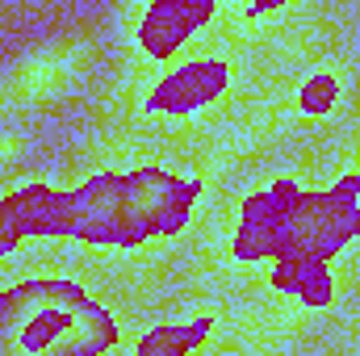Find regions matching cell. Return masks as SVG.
Returning a JSON list of instances; mask_svg holds the SVG:
<instances>
[{"label":"cell","instance_id":"7","mask_svg":"<svg viewBox=\"0 0 360 356\" xmlns=\"http://www.w3.org/2000/svg\"><path fill=\"white\" fill-rule=\"evenodd\" d=\"M214 331V319H188V323H164V327H151L139 344L134 356H188L197 352Z\"/></svg>","mask_w":360,"mask_h":356},{"label":"cell","instance_id":"5","mask_svg":"<svg viewBox=\"0 0 360 356\" xmlns=\"http://www.w3.org/2000/svg\"><path fill=\"white\" fill-rule=\"evenodd\" d=\"M214 0H160L139 21V46L151 59H172L205 21H214Z\"/></svg>","mask_w":360,"mask_h":356},{"label":"cell","instance_id":"10","mask_svg":"<svg viewBox=\"0 0 360 356\" xmlns=\"http://www.w3.org/2000/svg\"><path fill=\"white\" fill-rule=\"evenodd\" d=\"M281 8H285L281 0H264V4H248L243 13H248V17H269V13H281Z\"/></svg>","mask_w":360,"mask_h":356},{"label":"cell","instance_id":"2","mask_svg":"<svg viewBox=\"0 0 360 356\" xmlns=\"http://www.w3.org/2000/svg\"><path fill=\"white\" fill-rule=\"evenodd\" d=\"M360 235V172L335 180L327 193H302L293 180H276L252 193L231 239L235 260H306L327 265Z\"/></svg>","mask_w":360,"mask_h":356},{"label":"cell","instance_id":"1","mask_svg":"<svg viewBox=\"0 0 360 356\" xmlns=\"http://www.w3.org/2000/svg\"><path fill=\"white\" fill-rule=\"evenodd\" d=\"M201 197V180L164 168L101 172L80 189L25 184L8 193V210L21 235H68L101 248H139L160 235H176Z\"/></svg>","mask_w":360,"mask_h":356},{"label":"cell","instance_id":"3","mask_svg":"<svg viewBox=\"0 0 360 356\" xmlns=\"http://www.w3.org/2000/svg\"><path fill=\"white\" fill-rule=\"evenodd\" d=\"M117 323L76 281H21L0 293V356H105Z\"/></svg>","mask_w":360,"mask_h":356},{"label":"cell","instance_id":"8","mask_svg":"<svg viewBox=\"0 0 360 356\" xmlns=\"http://www.w3.org/2000/svg\"><path fill=\"white\" fill-rule=\"evenodd\" d=\"M335 101H340V76H331V72L310 76V80L302 84V92H297V109H302L306 117H323V113H331Z\"/></svg>","mask_w":360,"mask_h":356},{"label":"cell","instance_id":"9","mask_svg":"<svg viewBox=\"0 0 360 356\" xmlns=\"http://www.w3.org/2000/svg\"><path fill=\"white\" fill-rule=\"evenodd\" d=\"M25 235H21V227H17V218H13V210H8V201L0 197V260L21 243Z\"/></svg>","mask_w":360,"mask_h":356},{"label":"cell","instance_id":"6","mask_svg":"<svg viewBox=\"0 0 360 356\" xmlns=\"http://www.w3.org/2000/svg\"><path fill=\"white\" fill-rule=\"evenodd\" d=\"M272 289L302 298L306 306H331L335 302V281L327 265H306V260H281L269 268Z\"/></svg>","mask_w":360,"mask_h":356},{"label":"cell","instance_id":"4","mask_svg":"<svg viewBox=\"0 0 360 356\" xmlns=\"http://www.w3.org/2000/svg\"><path fill=\"white\" fill-rule=\"evenodd\" d=\"M231 84V68L222 59H193L172 68L164 80H155V89L147 92V109L155 113H193L210 101H218Z\"/></svg>","mask_w":360,"mask_h":356}]
</instances>
